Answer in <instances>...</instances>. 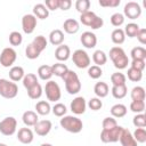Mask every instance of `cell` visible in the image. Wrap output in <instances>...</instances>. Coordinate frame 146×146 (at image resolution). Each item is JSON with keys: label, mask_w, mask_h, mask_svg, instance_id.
Returning a JSON list of instances; mask_svg holds the SVG:
<instances>
[{"label": "cell", "mask_w": 146, "mask_h": 146, "mask_svg": "<svg viewBox=\"0 0 146 146\" xmlns=\"http://www.w3.org/2000/svg\"><path fill=\"white\" fill-rule=\"evenodd\" d=\"M110 58L114 64V67L117 70H124L129 65V58L125 51L121 47H112L110 50Z\"/></svg>", "instance_id": "1"}, {"label": "cell", "mask_w": 146, "mask_h": 146, "mask_svg": "<svg viewBox=\"0 0 146 146\" xmlns=\"http://www.w3.org/2000/svg\"><path fill=\"white\" fill-rule=\"evenodd\" d=\"M63 81L65 82V89L70 95H76L80 90H81V82L80 79L78 76V74L72 71L68 70L63 76H62Z\"/></svg>", "instance_id": "2"}, {"label": "cell", "mask_w": 146, "mask_h": 146, "mask_svg": "<svg viewBox=\"0 0 146 146\" xmlns=\"http://www.w3.org/2000/svg\"><path fill=\"white\" fill-rule=\"evenodd\" d=\"M59 124L64 130H66L67 132H71V133H79L82 131V128H83L82 121L79 117L73 116V115L63 116L59 121Z\"/></svg>", "instance_id": "3"}, {"label": "cell", "mask_w": 146, "mask_h": 146, "mask_svg": "<svg viewBox=\"0 0 146 146\" xmlns=\"http://www.w3.org/2000/svg\"><path fill=\"white\" fill-rule=\"evenodd\" d=\"M80 22L83 25L91 27L92 30H98V29L103 27V25H104L103 18L99 17L98 15H96L94 11H90V10L80 15Z\"/></svg>", "instance_id": "4"}, {"label": "cell", "mask_w": 146, "mask_h": 146, "mask_svg": "<svg viewBox=\"0 0 146 146\" xmlns=\"http://www.w3.org/2000/svg\"><path fill=\"white\" fill-rule=\"evenodd\" d=\"M18 94V87L15 82L7 79H0V96L6 99H13Z\"/></svg>", "instance_id": "5"}, {"label": "cell", "mask_w": 146, "mask_h": 146, "mask_svg": "<svg viewBox=\"0 0 146 146\" xmlns=\"http://www.w3.org/2000/svg\"><path fill=\"white\" fill-rule=\"evenodd\" d=\"M44 92H46V97L49 102H58L62 97V91H60V87L58 86L57 82L49 80L48 82H46L44 86Z\"/></svg>", "instance_id": "6"}, {"label": "cell", "mask_w": 146, "mask_h": 146, "mask_svg": "<svg viewBox=\"0 0 146 146\" xmlns=\"http://www.w3.org/2000/svg\"><path fill=\"white\" fill-rule=\"evenodd\" d=\"M122 129H123V127H121V125H116L112 129H103L100 132V140L105 144L119 141Z\"/></svg>", "instance_id": "7"}, {"label": "cell", "mask_w": 146, "mask_h": 146, "mask_svg": "<svg viewBox=\"0 0 146 146\" xmlns=\"http://www.w3.org/2000/svg\"><path fill=\"white\" fill-rule=\"evenodd\" d=\"M72 60L79 68H87L90 66V57L83 49H76L72 55Z\"/></svg>", "instance_id": "8"}, {"label": "cell", "mask_w": 146, "mask_h": 146, "mask_svg": "<svg viewBox=\"0 0 146 146\" xmlns=\"http://www.w3.org/2000/svg\"><path fill=\"white\" fill-rule=\"evenodd\" d=\"M17 129V121L14 116H7L0 121V133L3 136H13Z\"/></svg>", "instance_id": "9"}, {"label": "cell", "mask_w": 146, "mask_h": 146, "mask_svg": "<svg viewBox=\"0 0 146 146\" xmlns=\"http://www.w3.org/2000/svg\"><path fill=\"white\" fill-rule=\"evenodd\" d=\"M17 59V54L14 48L7 47L3 48L0 54V65L3 67H10Z\"/></svg>", "instance_id": "10"}, {"label": "cell", "mask_w": 146, "mask_h": 146, "mask_svg": "<svg viewBox=\"0 0 146 146\" xmlns=\"http://www.w3.org/2000/svg\"><path fill=\"white\" fill-rule=\"evenodd\" d=\"M141 15V7L136 1H129L123 8V16L129 19H137Z\"/></svg>", "instance_id": "11"}, {"label": "cell", "mask_w": 146, "mask_h": 146, "mask_svg": "<svg viewBox=\"0 0 146 146\" xmlns=\"http://www.w3.org/2000/svg\"><path fill=\"white\" fill-rule=\"evenodd\" d=\"M36 24H38V19L33 14H25L22 17V29L26 34L33 33L36 27Z\"/></svg>", "instance_id": "12"}, {"label": "cell", "mask_w": 146, "mask_h": 146, "mask_svg": "<svg viewBox=\"0 0 146 146\" xmlns=\"http://www.w3.org/2000/svg\"><path fill=\"white\" fill-rule=\"evenodd\" d=\"M71 111L75 114V115H80V114H83L86 112V108H87V103H86V99L82 97V96H78L75 97L72 102H71Z\"/></svg>", "instance_id": "13"}, {"label": "cell", "mask_w": 146, "mask_h": 146, "mask_svg": "<svg viewBox=\"0 0 146 146\" xmlns=\"http://www.w3.org/2000/svg\"><path fill=\"white\" fill-rule=\"evenodd\" d=\"M33 128H34V132L38 136L44 137L50 132V130L52 128V123L49 120H40L35 123V125Z\"/></svg>", "instance_id": "14"}, {"label": "cell", "mask_w": 146, "mask_h": 146, "mask_svg": "<svg viewBox=\"0 0 146 146\" xmlns=\"http://www.w3.org/2000/svg\"><path fill=\"white\" fill-rule=\"evenodd\" d=\"M80 41H81L83 47H86L88 49H91V48H95L96 44H97V36H96V34L94 32L86 31V32H83L81 34Z\"/></svg>", "instance_id": "15"}, {"label": "cell", "mask_w": 146, "mask_h": 146, "mask_svg": "<svg viewBox=\"0 0 146 146\" xmlns=\"http://www.w3.org/2000/svg\"><path fill=\"white\" fill-rule=\"evenodd\" d=\"M17 139H18V141H21L22 144H25V145L31 144V143L33 141V139H34L33 131H32L30 128H27V127L21 128V129L18 130V132H17Z\"/></svg>", "instance_id": "16"}, {"label": "cell", "mask_w": 146, "mask_h": 146, "mask_svg": "<svg viewBox=\"0 0 146 146\" xmlns=\"http://www.w3.org/2000/svg\"><path fill=\"white\" fill-rule=\"evenodd\" d=\"M119 141L121 143L122 146H137V141L135 140L132 133L130 132V130H128L125 128L122 129Z\"/></svg>", "instance_id": "17"}, {"label": "cell", "mask_w": 146, "mask_h": 146, "mask_svg": "<svg viewBox=\"0 0 146 146\" xmlns=\"http://www.w3.org/2000/svg\"><path fill=\"white\" fill-rule=\"evenodd\" d=\"M70 56H71V49H70V47L66 46V44H60V46H58V47L56 48V50H55V57H56V59H57L58 62H60V63L67 60V59L70 58Z\"/></svg>", "instance_id": "18"}, {"label": "cell", "mask_w": 146, "mask_h": 146, "mask_svg": "<svg viewBox=\"0 0 146 146\" xmlns=\"http://www.w3.org/2000/svg\"><path fill=\"white\" fill-rule=\"evenodd\" d=\"M63 27H64V31L67 34H75L80 30V24L74 18H67V19L64 21Z\"/></svg>", "instance_id": "19"}, {"label": "cell", "mask_w": 146, "mask_h": 146, "mask_svg": "<svg viewBox=\"0 0 146 146\" xmlns=\"http://www.w3.org/2000/svg\"><path fill=\"white\" fill-rule=\"evenodd\" d=\"M22 121L26 127H34L39 121V116L34 111H26L22 115Z\"/></svg>", "instance_id": "20"}, {"label": "cell", "mask_w": 146, "mask_h": 146, "mask_svg": "<svg viewBox=\"0 0 146 146\" xmlns=\"http://www.w3.org/2000/svg\"><path fill=\"white\" fill-rule=\"evenodd\" d=\"M49 42L52 46H60L64 42V33L59 29H55L49 33Z\"/></svg>", "instance_id": "21"}, {"label": "cell", "mask_w": 146, "mask_h": 146, "mask_svg": "<svg viewBox=\"0 0 146 146\" xmlns=\"http://www.w3.org/2000/svg\"><path fill=\"white\" fill-rule=\"evenodd\" d=\"M24 75H25V72L22 66H11L9 70V79L15 83L23 80Z\"/></svg>", "instance_id": "22"}, {"label": "cell", "mask_w": 146, "mask_h": 146, "mask_svg": "<svg viewBox=\"0 0 146 146\" xmlns=\"http://www.w3.org/2000/svg\"><path fill=\"white\" fill-rule=\"evenodd\" d=\"M94 92L95 95L98 97V98H105L108 92H110V88H108V84L106 82H97L94 87Z\"/></svg>", "instance_id": "23"}, {"label": "cell", "mask_w": 146, "mask_h": 146, "mask_svg": "<svg viewBox=\"0 0 146 146\" xmlns=\"http://www.w3.org/2000/svg\"><path fill=\"white\" fill-rule=\"evenodd\" d=\"M33 15L36 17V19H46L49 16V10L43 3H36L33 7Z\"/></svg>", "instance_id": "24"}, {"label": "cell", "mask_w": 146, "mask_h": 146, "mask_svg": "<svg viewBox=\"0 0 146 146\" xmlns=\"http://www.w3.org/2000/svg\"><path fill=\"white\" fill-rule=\"evenodd\" d=\"M51 112V106L47 100H40L35 104V113L38 115H48Z\"/></svg>", "instance_id": "25"}, {"label": "cell", "mask_w": 146, "mask_h": 146, "mask_svg": "<svg viewBox=\"0 0 146 146\" xmlns=\"http://www.w3.org/2000/svg\"><path fill=\"white\" fill-rule=\"evenodd\" d=\"M128 110H127V106L123 105V104H115L111 107V114L114 119H120V117H123L125 114H127Z\"/></svg>", "instance_id": "26"}, {"label": "cell", "mask_w": 146, "mask_h": 146, "mask_svg": "<svg viewBox=\"0 0 146 146\" xmlns=\"http://www.w3.org/2000/svg\"><path fill=\"white\" fill-rule=\"evenodd\" d=\"M38 76L43 81H49L52 76V70L50 65H41L38 68Z\"/></svg>", "instance_id": "27"}, {"label": "cell", "mask_w": 146, "mask_h": 146, "mask_svg": "<svg viewBox=\"0 0 146 146\" xmlns=\"http://www.w3.org/2000/svg\"><path fill=\"white\" fill-rule=\"evenodd\" d=\"M111 39H112V42L115 43V44H122L124 41H125V34H124V31L122 29H115L113 30V32L111 33Z\"/></svg>", "instance_id": "28"}, {"label": "cell", "mask_w": 146, "mask_h": 146, "mask_svg": "<svg viewBox=\"0 0 146 146\" xmlns=\"http://www.w3.org/2000/svg\"><path fill=\"white\" fill-rule=\"evenodd\" d=\"M111 92H112V96L115 98V99H122L127 96L128 94V89H127V86H113L112 89H111Z\"/></svg>", "instance_id": "29"}, {"label": "cell", "mask_w": 146, "mask_h": 146, "mask_svg": "<svg viewBox=\"0 0 146 146\" xmlns=\"http://www.w3.org/2000/svg\"><path fill=\"white\" fill-rule=\"evenodd\" d=\"M92 60L94 63L97 65V66H102V65H105L106 62H107V55L103 51V50H96L94 54H92Z\"/></svg>", "instance_id": "30"}, {"label": "cell", "mask_w": 146, "mask_h": 146, "mask_svg": "<svg viewBox=\"0 0 146 146\" xmlns=\"http://www.w3.org/2000/svg\"><path fill=\"white\" fill-rule=\"evenodd\" d=\"M22 82H23V86H24V88L26 90L30 89L31 87H33L34 84L39 83L38 82V78H36V75L34 73H27V74H25L24 78H23V80H22Z\"/></svg>", "instance_id": "31"}, {"label": "cell", "mask_w": 146, "mask_h": 146, "mask_svg": "<svg viewBox=\"0 0 146 146\" xmlns=\"http://www.w3.org/2000/svg\"><path fill=\"white\" fill-rule=\"evenodd\" d=\"M31 43H32V44L38 49V51H40V52H42V51L47 48V46H48V41H47V39H46L43 35H38V36H35Z\"/></svg>", "instance_id": "32"}, {"label": "cell", "mask_w": 146, "mask_h": 146, "mask_svg": "<svg viewBox=\"0 0 146 146\" xmlns=\"http://www.w3.org/2000/svg\"><path fill=\"white\" fill-rule=\"evenodd\" d=\"M130 96L132 100H145V89L140 86H136L131 89Z\"/></svg>", "instance_id": "33"}, {"label": "cell", "mask_w": 146, "mask_h": 146, "mask_svg": "<svg viewBox=\"0 0 146 146\" xmlns=\"http://www.w3.org/2000/svg\"><path fill=\"white\" fill-rule=\"evenodd\" d=\"M42 92H43V90H42V87L40 83H36L33 87H31L30 89H27V96L31 99H39L42 96Z\"/></svg>", "instance_id": "34"}, {"label": "cell", "mask_w": 146, "mask_h": 146, "mask_svg": "<svg viewBox=\"0 0 146 146\" xmlns=\"http://www.w3.org/2000/svg\"><path fill=\"white\" fill-rule=\"evenodd\" d=\"M130 56H131L132 59H143V60H145L146 59V49L141 46L135 47V48L131 49Z\"/></svg>", "instance_id": "35"}, {"label": "cell", "mask_w": 146, "mask_h": 146, "mask_svg": "<svg viewBox=\"0 0 146 146\" xmlns=\"http://www.w3.org/2000/svg\"><path fill=\"white\" fill-rule=\"evenodd\" d=\"M51 70H52V75H56V76L62 78V76L68 71V67H67L65 64L58 62V63H56V64H54V65L51 66Z\"/></svg>", "instance_id": "36"}, {"label": "cell", "mask_w": 146, "mask_h": 146, "mask_svg": "<svg viewBox=\"0 0 146 146\" xmlns=\"http://www.w3.org/2000/svg\"><path fill=\"white\" fill-rule=\"evenodd\" d=\"M127 81V76L121 72H115L111 75V82L113 86H124Z\"/></svg>", "instance_id": "37"}, {"label": "cell", "mask_w": 146, "mask_h": 146, "mask_svg": "<svg viewBox=\"0 0 146 146\" xmlns=\"http://www.w3.org/2000/svg\"><path fill=\"white\" fill-rule=\"evenodd\" d=\"M139 29H140V27H139L138 24H136V23H129V24L125 25V27H124L123 31H124L125 36L128 35L129 38H136V35H137Z\"/></svg>", "instance_id": "38"}, {"label": "cell", "mask_w": 146, "mask_h": 146, "mask_svg": "<svg viewBox=\"0 0 146 146\" xmlns=\"http://www.w3.org/2000/svg\"><path fill=\"white\" fill-rule=\"evenodd\" d=\"M127 76L132 82H139L143 79V72L141 71H138L136 68L129 67L128 68V72H127Z\"/></svg>", "instance_id": "39"}, {"label": "cell", "mask_w": 146, "mask_h": 146, "mask_svg": "<svg viewBox=\"0 0 146 146\" xmlns=\"http://www.w3.org/2000/svg\"><path fill=\"white\" fill-rule=\"evenodd\" d=\"M90 1L89 0H76L75 1V9L81 14H84L87 11H89L90 9Z\"/></svg>", "instance_id": "40"}, {"label": "cell", "mask_w": 146, "mask_h": 146, "mask_svg": "<svg viewBox=\"0 0 146 146\" xmlns=\"http://www.w3.org/2000/svg\"><path fill=\"white\" fill-rule=\"evenodd\" d=\"M130 111L139 114L145 111V100H132L130 103Z\"/></svg>", "instance_id": "41"}, {"label": "cell", "mask_w": 146, "mask_h": 146, "mask_svg": "<svg viewBox=\"0 0 146 146\" xmlns=\"http://www.w3.org/2000/svg\"><path fill=\"white\" fill-rule=\"evenodd\" d=\"M51 112L54 113V115L58 116V117H63L66 115V112H67V108L64 104L62 103H56L52 107H51Z\"/></svg>", "instance_id": "42"}, {"label": "cell", "mask_w": 146, "mask_h": 146, "mask_svg": "<svg viewBox=\"0 0 146 146\" xmlns=\"http://www.w3.org/2000/svg\"><path fill=\"white\" fill-rule=\"evenodd\" d=\"M40 51H38V49L32 44V43H29L25 48V56L29 58V59H36L39 56H40Z\"/></svg>", "instance_id": "43"}, {"label": "cell", "mask_w": 146, "mask_h": 146, "mask_svg": "<svg viewBox=\"0 0 146 146\" xmlns=\"http://www.w3.org/2000/svg\"><path fill=\"white\" fill-rule=\"evenodd\" d=\"M124 19H125V17L123 16V14H121V13H114L111 16V24L113 26H115L116 29H119L124 23Z\"/></svg>", "instance_id": "44"}, {"label": "cell", "mask_w": 146, "mask_h": 146, "mask_svg": "<svg viewBox=\"0 0 146 146\" xmlns=\"http://www.w3.org/2000/svg\"><path fill=\"white\" fill-rule=\"evenodd\" d=\"M22 42H23V36L18 31H13L9 34V43L11 46L16 47V46H19Z\"/></svg>", "instance_id": "45"}, {"label": "cell", "mask_w": 146, "mask_h": 146, "mask_svg": "<svg viewBox=\"0 0 146 146\" xmlns=\"http://www.w3.org/2000/svg\"><path fill=\"white\" fill-rule=\"evenodd\" d=\"M88 75H89L91 79L97 80V79H99V78L103 75V70L100 68V66H97V65L89 66V67H88Z\"/></svg>", "instance_id": "46"}, {"label": "cell", "mask_w": 146, "mask_h": 146, "mask_svg": "<svg viewBox=\"0 0 146 146\" xmlns=\"http://www.w3.org/2000/svg\"><path fill=\"white\" fill-rule=\"evenodd\" d=\"M135 140L137 143H145L146 141V130L145 128H136V130L132 133Z\"/></svg>", "instance_id": "47"}, {"label": "cell", "mask_w": 146, "mask_h": 146, "mask_svg": "<svg viewBox=\"0 0 146 146\" xmlns=\"http://www.w3.org/2000/svg\"><path fill=\"white\" fill-rule=\"evenodd\" d=\"M132 123L136 128H145L146 127V116L144 113H139V114H136L133 116V120H132Z\"/></svg>", "instance_id": "48"}, {"label": "cell", "mask_w": 146, "mask_h": 146, "mask_svg": "<svg viewBox=\"0 0 146 146\" xmlns=\"http://www.w3.org/2000/svg\"><path fill=\"white\" fill-rule=\"evenodd\" d=\"M87 106L91 110V111H98L103 107V102L100 100V98L98 97H94V98H90Z\"/></svg>", "instance_id": "49"}, {"label": "cell", "mask_w": 146, "mask_h": 146, "mask_svg": "<svg viewBox=\"0 0 146 146\" xmlns=\"http://www.w3.org/2000/svg\"><path fill=\"white\" fill-rule=\"evenodd\" d=\"M102 125H103V129H112L117 125V122H116V119H114L113 116H107L103 120Z\"/></svg>", "instance_id": "50"}, {"label": "cell", "mask_w": 146, "mask_h": 146, "mask_svg": "<svg viewBox=\"0 0 146 146\" xmlns=\"http://www.w3.org/2000/svg\"><path fill=\"white\" fill-rule=\"evenodd\" d=\"M145 60H143V59H132L131 60V64H130V67H132V68H136V70H138V71H144V68H145Z\"/></svg>", "instance_id": "51"}, {"label": "cell", "mask_w": 146, "mask_h": 146, "mask_svg": "<svg viewBox=\"0 0 146 146\" xmlns=\"http://www.w3.org/2000/svg\"><path fill=\"white\" fill-rule=\"evenodd\" d=\"M48 10H57L59 9V0H46L43 3Z\"/></svg>", "instance_id": "52"}, {"label": "cell", "mask_w": 146, "mask_h": 146, "mask_svg": "<svg viewBox=\"0 0 146 146\" xmlns=\"http://www.w3.org/2000/svg\"><path fill=\"white\" fill-rule=\"evenodd\" d=\"M120 3V0H99V6L102 7H117Z\"/></svg>", "instance_id": "53"}, {"label": "cell", "mask_w": 146, "mask_h": 146, "mask_svg": "<svg viewBox=\"0 0 146 146\" xmlns=\"http://www.w3.org/2000/svg\"><path fill=\"white\" fill-rule=\"evenodd\" d=\"M136 38L141 44H146V29H139Z\"/></svg>", "instance_id": "54"}, {"label": "cell", "mask_w": 146, "mask_h": 146, "mask_svg": "<svg viewBox=\"0 0 146 146\" xmlns=\"http://www.w3.org/2000/svg\"><path fill=\"white\" fill-rule=\"evenodd\" d=\"M72 6L71 0H59V9L62 10H68Z\"/></svg>", "instance_id": "55"}, {"label": "cell", "mask_w": 146, "mask_h": 146, "mask_svg": "<svg viewBox=\"0 0 146 146\" xmlns=\"http://www.w3.org/2000/svg\"><path fill=\"white\" fill-rule=\"evenodd\" d=\"M40 146H52L51 144H49V143H43V144H41Z\"/></svg>", "instance_id": "56"}, {"label": "cell", "mask_w": 146, "mask_h": 146, "mask_svg": "<svg viewBox=\"0 0 146 146\" xmlns=\"http://www.w3.org/2000/svg\"><path fill=\"white\" fill-rule=\"evenodd\" d=\"M0 146H8L7 144H3V143H0Z\"/></svg>", "instance_id": "57"}]
</instances>
